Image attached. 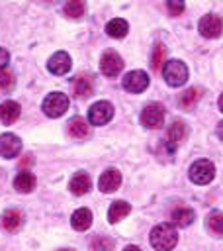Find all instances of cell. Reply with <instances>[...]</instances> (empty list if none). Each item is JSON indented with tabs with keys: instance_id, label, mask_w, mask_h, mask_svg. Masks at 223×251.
I'll return each instance as SVG.
<instances>
[{
	"instance_id": "1",
	"label": "cell",
	"mask_w": 223,
	"mask_h": 251,
	"mask_svg": "<svg viewBox=\"0 0 223 251\" xmlns=\"http://www.w3.org/2000/svg\"><path fill=\"white\" fill-rule=\"evenodd\" d=\"M178 241V233L170 224H158L151 231V245L156 251H170Z\"/></svg>"
},
{
	"instance_id": "2",
	"label": "cell",
	"mask_w": 223,
	"mask_h": 251,
	"mask_svg": "<svg viewBox=\"0 0 223 251\" xmlns=\"http://www.w3.org/2000/svg\"><path fill=\"white\" fill-rule=\"evenodd\" d=\"M162 76L170 86H182L188 80V67L178 59L166 61L162 69Z\"/></svg>"
},
{
	"instance_id": "3",
	"label": "cell",
	"mask_w": 223,
	"mask_h": 251,
	"mask_svg": "<svg viewBox=\"0 0 223 251\" xmlns=\"http://www.w3.org/2000/svg\"><path fill=\"white\" fill-rule=\"evenodd\" d=\"M41 108H43V112L49 118H59V116H63L68 110V98L63 92H51L43 100V106Z\"/></svg>"
},
{
	"instance_id": "4",
	"label": "cell",
	"mask_w": 223,
	"mask_h": 251,
	"mask_svg": "<svg viewBox=\"0 0 223 251\" xmlns=\"http://www.w3.org/2000/svg\"><path fill=\"white\" fill-rule=\"evenodd\" d=\"M213 175H215V169H213V163L207 161V159H200L196 163H192L190 167V180L196 182V184H207L213 180Z\"/></svg>"
},
{
	"instance_id": "5",
	"label": "cell",
	"mask_w": 223,
	"mask_h": 251,
	"mask_svg": "<svg viewBox=\"0 0 223 251\" xmlns=\"http://www.w3.org/2000/svg\"><path fill=\"white\" fill-rule=\"evenodd\" d=\"M162 122H164V108H162V104H158V102L147 104L145 110L141 112V124H143L145 127H149V129L160 127Z\"/></svg>"
},
{
	"instance_id": "6",
	"label": "cell",
	"mask_w": 223,
	"mask_h": 251,
	"mask_svg": "<svg viewBox=\"0 0 223 251\" xmlns=\"http://www.w3.org/2000/svg\"><path fill=\"white\" fill-rule=\"evenodd\" d=\"M112 118H113V106L106 100H100V102L92 104L90 110H88V120H90L92 126H104Z\"/></svg>"
},
{
	"instance_id": "7",
	"label": "cell",
	"mask_w": 223,
	"mask_h": 251,
	"mask_svg": "<svg viewBox=\"0 0 223 251\" xmlns=\"http://www.w3.org/2000/svg\"><path fill=\"white\" fill-rule=\"evenodd\" d=\"M198 31H200L203 37H207V39L219 37L221 31H223V22H221V18L215 16V14H205V16L200 20V24H198Z\"/></svg>"
},
{
	"instance_id": "8",
	"label": "cell",
	"mask_w": 223,
	"mask_h": 251,
	"mask_svg": "<svg viewBox=\"0 0 223 251\" xmlns=\"http://www.w3.org/2000/svg\"><path fill=\"white\" fill-rule=\"evenodd\" d=\"M149 86V75L145 71H131L123 76V88L127 92L139 94Z\"/></svg>"
},
{
	"instance_id": "9",
	"label": "cell",
	"mask_w": 223,
	"mask_h": 251,
	"mask_svg": "<svg viewBox=\"0 0 223 251\" xmlns=\"http://www.w3.org/2000/svg\"><path fill=\"white\" fill-rule=\"evenodd\" d=\"M100 69L106 76H117L123 69V59L115 51H106L100 59Z\"/></svg>"
},
{
	"instance_id": "10",
	"label": "cell",
	"mask_w": 223,
	"mask_h": 251,
	"mask_svg": "<svg viewBox=\"0 0 223 251\" xmlns=\"http://www.w3.org/2000/svg\"><path fill=\"white\" fill-rule=\"evenodd\" d=\"M22 151V141L14 133H2L0 135V155L4 159H12Z\"/></svg>"
},
{
	"instance_id": "11",
	"label": "cell",
	"mask_w": 223,
	"mask_h": 251,
	"mask_svg": "<svg viewBox=\"0 0 223 251\" xmlns=\"http://www.w3.org/2000/svg\"><path fill=\"white\" fill-rule=\"evenodd\" d=\"M47 69L53 75H65V73H68L70 71V57H68V53L57 51L55 55H51V59L47 61Z\"/></svg>"
},
{
	"instance_id": "12",
	"label": "cell",
	"mask_w": 223,
	"mask_h": 251,
	"mask_svg": "<svg viewBox=\"0 0 223 251\" xmlns=\"http://www.w3.org/2000/svg\"><path fill=\"white\" fill-rule=\"evenodd\" d=\"M119 184H121V175H119V171H115V169H108V171H104L102 176H100V180H98L100 190L106 192V194L115 192V190L119 188Z\"/></svg>"
},
{
	"instance_id": "13",
	"label": "cell",
	"mask_w": 223,
	"mask_h": 251,
	"mask_svg": "<svg viewBox=\"0 0 223 251\" xmlns=\"http://www.w3.org/2000/svg\"><path fill=\"white\" fill-rule=\"evenodd\" d=\"M70 192L72 194H76V196H82V194H86L90 188H92V180H90V176L84 173V171H78L72 178H70Z\"/></svg>"
},
{
	"instance_id": "14",
	"label": "cell",
	"mask_w": 223,
	"mask_h": 251,
	"mask_svg": "<svg viewBox=\"0 0 223 251\" xmlns=\"http://www.w3.org/2000/svg\"><path fill=\"white\" fill-rule=\"evenodd\" d=\"M20 118V104L14 100H6L0 104V122L10 126Z\"/></svg>"
},
{
	"instance_id": "15",
	"label": "cell",
	"mask_w": 223,
	"mask_h": 251,
	"mask_svg": "<svg viewBox=\"0 0 223 251\" xmlns=\"http://www.w3.org/2000/svg\"><path fill=\"white\" fill-rule=\"evenodd\" d=\"M70 84H72V94L76 98H86L92 94V78L86 75H78Z\"/></svg>"
},
{
	"instance_id": "16",
	"label": "cell",
	"mask_w": 223,
	"mask_h": 251,
	"mask_svg": "<svg viewBox=\"0 0 223 251\" xmlns=\"http://www.w3.org/2000/svg\"><path fill=\"white\" fill-rule=\"evenodd\" d=\"M14 188L22 194H27L35 188V176L29 173V171H22L18 173V176L14 178Z\"/></svg>"
},
{
	"instance_id": "17",
	"label": "cell",
	"mask_w": 223,
	"mask_h": 251,
	"mask_svg": "<svg viewBox=\"0 0 223 251\" xmlns=\"http://www.w3.org/2000/svg\"><path fill=\"white\" fill-rule=\"evenodd\" d=\"M70 224H72V227L78 229V231L88 229V227L92 226V212H90L88 208H78V210L72 214Z\"/></svg>"
},
{
	"instance_id": "18",
	"label": "cell",
	"mask_w": 223,
	"mask_h": 251,
	"mask_svg": "<svg viewBox=\"0 0 223 251\" xmlns=\"http://www.w3.org/2000/svg\"><path fill=\"white\" fill-rule=\"evenodd\" d=\"M131 212V206L125 202V200H117L110 206V212H108V220L110 224H117L119 220H123L127 214Z\"/></svg>"
},
{
	"instance_id": "19",
	"label": "cell",
	"mask_w": 223,
	"mask_h": 251,
	"mask_svg": "<svg viewBox=\"0 0 223 251\" xmlns=\"http://www.w3.org/2000/svg\"><path fill=\"white\" fill-rule=\"evenodd\" d=\"M106 31H108V35H110V37L121 39V37H125V35H127V31H129V25H127V22H125V20H121V18H115V20H110V22H108V25H106Z\"/></svg>"
},
{
	"instance_id": "20",
	"label": "cell",
	"mask_w": 223,
	"mask_h": 251,
	"mask_svg": "<svg viewBox=\"0 0 223 251\" xmlns=\"http://www.w3.org/2000/svg\"><path fill=\"white\" fill-rule=\"evenodd\" d=\"M186 135H188V127H186L184 122H174V124L168 127V143H172L174 147H176L180 141H184Z\"/></svg>"
},
{
	"instance_id": "21",
	"label": "cell",
	"mask_w": 223,
	"mask_h": 251,
	"mask_svg": "<svg viewBox=\"0 0 223 251\" xmlns=\"http://www.w3.org/2000/svg\"><path fill=\"white\" fill-rule=\"evenodd\" d=\"M68 133H70L72 137H76V139L88 137V133H90L88 122H84L82 118H72V120L68 122Z\"/></svg>"
},
{
	"instance_id": "22",
	"label": "cell",
	"mask_w": 223,
	"mask_h": 251,
	"mask_svg": "<svg viewBox=\"0 0 223 251\" xmlns=\"http://www.w3.org/2000/svg\"><path fill=\"white\" fill-rule=\"evenodd\" d=\"M194 218H196V214H194V210H190V208H176V210L172 212V222H174L176 226H180V227L190 226V224L194 222Z\"/></svg>"
},
{
	"instance_id": "23",
	"label": "cell",
	"mask_w": 223,
	"mask_h": 251,
	"mask_svg": "<svg viewBox=\"0 0 223 251\" xmlns=\"http://www.w3.org/2000/svg\"><path fill=\"white\" fill-rule=\"evenodd\" d=\"M23 222V216L18 212V210H6L4 216H2V226L8 229V231H14L22 226Z\"/></svg>"
},
{
	"instance_id": "24",
	"label": "cell",
	"mask_w": 223,
	"mask_h": 251,
	"mask_svg": "<svg viewBox=\"0 0 223 251\" xmlns=\"http://www.w3.org/2000/svg\"><path fill=\"white\" fill-rule=\"evenodd\" d=\"M84 10H86L84 0H67V4H65V14L68 18H72V20L82 18L84 16Z\"/></svg>"
},
{
	"instance_id": "25",
	"label": "cell",
	"mask_w": 223,
	"mask_h": 251,
	"mask_svg": "<svg viewBox=\"0 0 223 251\" xmlns=\"http://www.w3.org/2000/svg\"><path fill=\"white\" fill-rule=\"evenodd\" d=\"M200 96H201V90H198V88H188V90H186V92H184V94L180 96L178 104H180L182 108L190 110V108H194V106L198 104Z\"/></svg>"
},
{
	"instance_id": "26",
	"label": "cell",
	"mask_w": 223,
	"mask_h": 251,
	"mask_svg": "<svg viewBox=\"0 0 223 251\" xmlns=\"http://www.w3.org/2000/svg\"><path fill=\"white\" fill-rule=\"evenodd\" d=\"M166 63V47L162 43H156L155 45V51H153V57H151V65L155 71H158L160 67H164Z\"/></svg>"
},
{
	"instance_id": "27",
	"label": "cell",
	"mask_w": 223,
	"mask_h": 251,
	"mask_svg": "<svg viewBox=\"0 0 223 251\" xmlns=\"http://www.w3.org/2000/svg\"><path fill=\"white\" fill-rule=\"evenodd\" d=\"M207 227L217 233V235H223V212H211L207 216Z\"/></svg>"
},
{
	"instance_id": "28",
	"label": "cell",
	"mask_w": 223,
	"mask_h": 251,
	"mask_svg": "<svg viewBox=\"0 0 223 251\" xmlns=\"http://www.w3.org/2000/svg\"><path fill=\"white\" fill-rule=\"evenodd\" d=\"M14 82H16V78H14V73H10V71H0V90L2 92H8V90H12L14 88Z\"/></svg>"
},
{
	"instance_id": "29",
	"label": "cell",
	"mask_w": 223,
	"mask_h": 251,
	"mask_svg": "<svg viewBox=\"0 0 223 251\" xmlns=\"http://www.w3.org/2000/svg\"><path fill=\"white\" fill-rule=\"evenodd\" d=\"M112 247H113V241L110 237H98L92 243V249L94 251H112Z\"/></svg>"
},
{
	"instance_id": "30",
	"label": "cell",
	"mask_w": 223,
	"mask_h": 251,
	"mask_svg": "<svg viewBox=\"0 0 223 251\" xmlns=\"http://www.w3.org/2000/svg\"><path fill=\"white\" fill-rule=\"evenodd\" d=\"M166 10L170 16H180L184 12V0H166Z\"/></svg>"
},
{
	"instance_id": "31",
	"label": "cell",
	"mask_w": 223,
	"mask_h": 251,
	"mask_svg": "<svg viewBox=\"0 0 223 251\" xmlns=\"http://www.w3.org/2000/svg\"><path fill=\"white\" fill-rule=\"evenodd\" d=\"M8 63H10V53L4 47H0V71H4L8 67Z\"/></svg>"
},
{
	"instance_id": "32",
	"label": "cell",
	"mask_w": 223,
	"mask_h": 251,
	"mask_svg": "<svg viewBox=\"0 0 223 251\" xmlns=\"http://www.w3.org/2000/svg\"><path fill=\"white\" fill-rule=\"evenodd\" d=\"M217 135H219V139L223 141V122H219V126H217Z\"/></svg>"
},
{
	"instance_id": "33",
	"label": "cell",
	"mask_w": 223,
	"mask_h": 251,
	"mask_svg": "<svg viewBox=\"0 0 223 251\" xmlns=\"http://www.w3.org/2000/svg\"><path fill=\"white\" fill-rule=\"evenodd\" d=\"M31 163V155H27V159H23L22 163H20V167H25V165H29Z\"/></svg>"
},
{
	"instance_id": "34",
	"label": "cell",
	"mask_w": 223,
	"mask_h": 251,
	"mask_svg": "<svg viewBox=\"0 0 223 251\" xmlns=\"http://www.w3.org/2000/svg\"><path fill=\"white\" fill-rule=\"evenodd\" d=\"M123 251H141V249H139V247H135V245H127Z\"/></svg>"
},
{
	"instance_id": "35",
	"label": "cell",
	"mask_w": 223,
	"mask_h": 251,
	"mask_svg": "<svg viewBox=\"0 0 223 251\" xmlns=\"http://www.w3.org/2000/svg\"><path fill=\"white\" fill-rule=\"evenodd\" d=\"M219 110H221V112H223V94H221V96H219Z\"/></svg>"
},
{
	"instance_id": "36",
	"label": "cell",
	"mask_w": 223,
	"mask_h": 251,
	"mask_svg": "<svg viewBox=\"0 0 223 251\" xmlns=\"http://www.w3.org/2000/svg\"><path fill=\"white\" fill-rule=\"evenodd\" d=\"M61 251H72V249H61Z\"/></svg>"
},
{
	"instance_id": "37",
	"label": "cell",
	"mask_w": 223,
	"mask_h": 251,
	"mask_svg": "<svg viewBox=\"0 0 223 251\" xmlns=\"http://www.w3.org/2000/svg\"><path fill=\"white\" fill-rule=\"evenodd\" d=\"M47 2H53V0H47Z\"/></svg>"
}]
</instances>
